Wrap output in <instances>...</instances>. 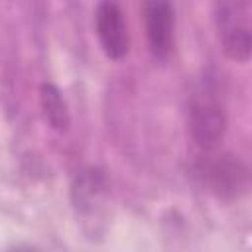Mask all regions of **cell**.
<instances>
[{"label":"cell","mask_w":252,"mask_h":252,"mask_svg":"<svg viewBox=\"0 0 252 252\" xmlns=\"http://www.w3.org/2000/svg\"><path fill=\"white\" fill-rule=\"evenodd\" d=\"M191 171L195 181L207 193L224 203L242 199L250 189V169L238 156L232 154H219L217 150L201 152Z\"/></svg>","instance_id":"1"},{"label":"cell","mask_w":252,"mask_h":252,"mask_svg":"<svg viewBox=\"0 0 252 252\" xmlns=\"http://www.w3.org/2000/svg\"><path fill=\"white\" fill-rule=\"evenodd\" d=\"M187 128L201 152H213L226 134V110L217 85L205 77L191 93L187 106Z\"/></svg>","instance_id":"2"},{"label":"cell","mask_w":252,"mask_h":252,"mask_svg":"<svg viewBox=\"0 0 252 252\" xmlns=\"http://www.w3.org/2000/svg\"><path fill=\"white\" fill-rule=\"evenodd\" d=\"M215 26L226 57L246 63L252 51L248 0H213Z\"/></svg>","instance_id":"3"},{"label":"cell","mask_w":252,"mask_h":252,"mask_svg":"<svg viewBox=\"0 0 252 252\" xmlns=\"http://www.w3.org/2000/svg\"><path fill=\"white\" fill-rule=\"evenodd\" d=\"M94 32L102 53L120 61L130 51V32L124 10L118 0H100L94 12Z\"/></svg>","instance_id":"4"},{"label":"cell","mask_w":252,"mask_h":252,"mask_svg":"<svg viewBox=\"0 0 252 252\" xmlns=\"http://www.w3.org/2000/svg\"><path fill=\"white\" fill-rule=\"evenodd\" d=\"M142 18L148 49L156 61H165L173 49L175 8L171 0H144Z\"/></svg>","instance_id":"5"},{"label":"cell","mask_w":252,"mask_h":252,"mask_svg":"<svg viewBox=\"0 0 252 252\" xmlns=\"http://www.w3.org/2000/svg\"><path fill=\"white\" fill-rule=\"evenodd\" d=\"M108 191L106 175L98 167H87L77 173L71 183V203L83 220L96 219Z\"/></svg>","instance_id":"6"},{"label":"cell","mask_w":252,"mask_h":252,"mask_svg":"<svg viewBox=\"0 0 252 252\" xmlns=\"http://www.w3.org/2000/svg\"><path fill=\"white\" fill-rule=\"evenodd\" d=\"M39 106L43 112L45 122L51 130L63 134L67 132L71 118H69V106L63 98V93L53 83H43L39 87Z\"/></svg>","instance_id":"7"}]
</instances>
